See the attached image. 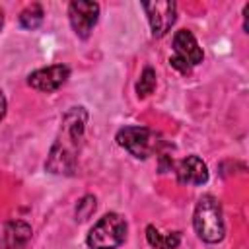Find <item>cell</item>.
I'll use <instances>...</instances> for the list:
<instances>
[{
    "mask_svg": "<svg viewBox=\"0 0 249 249\" xmlns=\"http://www.w3.org/2000/svg\"><path fill=\"white\" fill-rule=\"evenodd\" d=\"M88 124L86 107H70L62 119L56 138L51 146L45 169L54 175H72L78 165V156L84 146V134Z\"/></svg>",
    "mask_w": 249,
    "mask_h": 249,
    "instance_id": "obj_1",
    "label": "cell"
},
{
    "mask_svg": "<svg viewBox=\"0 0 249 249\" xmlns=\"http://www.w3.org/2000/svg\"><path fill=\"white\" fill-rule=\"evenodd\" d=\"M193 226L196 235L206 243H218L224 239L226 224H224L222 206L216 196L204 195L198 198L193 214Z\"/></svg>",
    "mask_w": 249,
    "mask_h": 249,
    "instance_id": "obj_2",
    "label": "cell"
},
{
    "mask_svg": "<svg viewBox=\"0 0 249 249\" xmlns=\"http://www.w3.org/2000/svg\"><path fill=\"white\" fill-rule=\"evenodd\" d=\"M126 239V220L117 212H107L89 230L86 243L89 249H117Z\"/></svg>",
    "mask_w": 249,
    "mask_h": 249,
    "instance_id": "obj_3",
    "label": "cell"
},
{
    "mask_svg": "<svg viewBox=\"0 0 249 249\" xmlns=\"http://www.w3.org/2000/svg\"><path fill=\"white\" fill-rule=\"evenodd\" d=\"M115 140H117V144L121 148H124L136 160L150 158L163 144V140L160 138V134H156L154 130H150L146 126H123L117 132Z\"/></svg>",
    "mask_w": 249,
    "mask_h": 249,
    "instance_id": "obj_4",
    "label": "cell"
},
{
    "mask_svg": "<svg viewBox=\"0 0 249 249\" xmlns=\"http://www.w3.org/2000/svg\"><path fill=\"white\" fill-rule=\"evenodd\" d=\"M152 35L163 37L177 19V4L173 0H156V2H144L142 4Z\"/></svg>",
    "mask_w": 249,
    "mask_h": 249,
    "instance_id": "obj_5",
    "label": "cell"
},
{
    "mask_svg": "<svg viewBox=\"0 0 249 249\" xmlns=\"http://www.w3.org/2000/svg\"><path fill=\"white\" fill-rule=\"evenodd\" d=\"M68 19L80 39H88L99 19V4L89 0H74L68 6Z\"/></svg>",
    "mask_w": 249,
    "mask_h": 249,
    "instance_id": "obj_6",
    "label": "cell"
},
{
    "mask_svg": "<svg viewBox=\"0 0 249 249\" xmlns=\"http://www.w3.org/2000/svg\"><path fill=\"white\" fill-rule=\"evenodd\" d=\"M68 76H70V68H68L66 64H51V66L33 70V72L27 76V84H29L33 89H37V91L53 93V91H56L60 86L66 84Z\"/></svg>",
    "mask_w": 249,
    "mask_h": 249,
    "instance_id": "obj_7",
    "label": "cell"
},
{
    "mask_svg": "<svg viewBox=\"0 0 249 249\" xmlns=\"http://www.w3.org/2000/svg\"><path fill=\"white\" fill-rule=\"evenodd\" d=\"M173 58L181 60L189 68H193V66L202 62V58H204L202 49L198 47L195 35L189 29L175 31V35H173Z\"/></svg>",
    "mask_w": 249,
    "mask_h": 249,
    "instance_id": "obj_8",
    "label": "cell"
},
{
    "mask_svg": "<svg viewBox=\"0 0 249 249\" xmlns=\"http://www.w3.org/2000/svg\"><path fill=\"white\" fill-rule=\"evenodd\" d=\"M175 175L181 185H204L208 181V167L198 156H187L175 165Z\"/></svg>",
    "mask_w": 249,
    "mask_h": 249,
    "instance_id": "obj_9",
    "label": "cell"
},
{
    "mask_svg": "<svg viewBox=\"0 0 249 249\" xmlns=\"http://www.w3.org/2000/svg\"><path fill=\"white\" fill-rule=\"evenodd\" d=\"M31 239V226L21 220H12L4 226L0 249H23Z\"/></svg>",
    "mask_w": 249,
    "mask_h": 249,
    "instance_id": "obj_10",
    "label": "cell"
},
{
    "mask_svg": "<svg viewBox=\"0 0 249 249\" xmlns=\"http://www.w3.org/2000/svg\"><path fill=\"white\" fill-rule=\"evenodd\" d=\"M146 239L154 249H175L181 241V235L177 231L171 233H161L160 230H156L154 226L146 228Z\"/></svg>",
    "mask_w": 249,
    "mask_h": 249,
    "instance_id": "obj_11",
    "label": "cell"
},
{
    "mask_svg": "<svg viewBox=\"0 0 249 249\" xmlns=\"http://www.w3.org/2000/svg\"><path fill=\"white\" fill-rule=\"evenodd\" d=\"M43 8L41 4H29L27 8H23L19 12V25L23 29H37L41 23H43Z\"/></svg>",
    "mask_w": 249,
    "mask_h": 249,
    "instance_id": "obj_12",
    "label": "cell"
},
{
    "mask_svg": "<svg viewBox=\"0 0 249 249\" xmlns=\"http://www.w3.org/2000/svg\"><path fill=\"white\" fill-rule=\"evenodd\" d=\"M154 88H156V70L152 66H146L140 74V80L136 82V95L146 97L154 91Z\"/></svg>",
    "mask_w": 249,
    "mask_h": 249,
    "instance_id": "obj_13",
    "label": "cell"
},
{
    "mask_svg": "<svg viewBox=\"0 0 249 249\" xmlns=\"http://www.w3.org/2000/svg\"><path fill=\"white\" fill-rule=\"evenodd\" d=\"M95 208H97L95 196H93V195H86V196L80 198V202L76 204V218H78L80 222H84V220H88V218L95 212Z\"/></svg>",
    "mask_w": 249,
    "mask_h": 249,
    "instance_id": "obj_14",
    "label": "cell"
},
{
    "mask_svg": "<svg viewBox=\"0 0 249 249\" xmlns=\"http://www.w3.org/2000/svg\"><path fill=\"white\" fill-rule=\"evenodd\" d=\"M6 107H8V103H6V97H4V93H2V89H0V121H2L4 115H6Z\"/></svg>",
    "mask_w": 249,
    "mask_h": 249,
    "instance_id": "obj_15",
    "label": "cell"
},
{
    "mask_svg": "<svg viewBox=\"0 0 249 249\" xmlns=\"http://www.w3.org/2000/svg\"><path fill=\"white\" fill-rule=\"evenodd\" d=\"M2 25H4V12H2V8H0V29H2Z\"/></svg>",
    "mask_w": 249,
    "mask_h": 249,
    "instance_id": "obj_16",
    "label": "cell"
}]
</instances>
